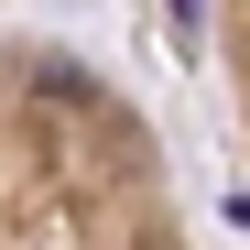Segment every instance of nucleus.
<instances>
[{"mask_svg": "<svg viewBox=\"0 0 250 250\" xmlns=\"http://www.w3.org/2000/svg\"><path fill=\"white\" fill-rule=\"evenodd\" d=\"M218 76H229V120L250 152V0H218Z\"/></svg>", "mask_w": 250, "mask_h": 250, "instance_id": "2", "label": "nucleus"}, {"mask_svg": "<svg viewBox=\"0 0 250 250\" xmlns=\"http://www.w3.org/2000/svg\"><path fill=\"white\" fill-rule=\"evenodd\" d=\"M0 250H196L142 98L44 33H0Z\"/></svg>", "mask_w": 250, "mask_h": 250, "instance_id": "1", "label": "nucleus"}]
</instances>
